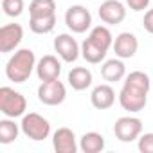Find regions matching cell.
I'll use <instances>...</instances> for the list:
<instances>
[{
	"mask_svg": "<svg viewBox=\"0 0 153 153\" xmlns=\"http://www.w3.org/2000/svg\"><path fill=\"white\" fill-rule=\"evenodd\" d=\"M20 128H22V133L31 140H45L51 135V123L36 112L25 114L22 117Z\"/></svg>",
	"mask_w": 153,
	"mask_h": 153,
	"instance_id": "obj_4",
	"label": "cell"
},
{
	"mask_svg": "<svg viewBox=\"0 0 153 153\" xmlns=\"http://www.w3.org/2000/svg\"><path fill=\"white\" fill-rule=\"evenodd\" d=\"M59 74H61V61L56 56L47 54V56L38 59V63H36V76H38L40 81L59 79Z\"/></svg>",
	"mask_w": 153,
	"mask_h": 153,
	"instance_id": "obj_13",
	"label": "cell"
},
{
	"mask_svg": "<svg viewBox=\"0 0 153 153\" xmlns=\"http://www.w3.org/2000/svg\"><path fill=\"white\" fill-rule=\"evenodd\" d=\"M90 103L96 110H108L115 103V90L108 83L97 85L90 94Z\"/></svg>",
	"mask_w": 153,
	"mask_h": 153,
	"instance_id": "obj_14",
	"label": "cell"
},
{
	"mask_svg": "<svg viewBox=\"0 0 153 153\" xmlns=\"http://www.w3.org/2000/svg\"><path fill=\"white\" fill-rule=\"evenodd\" d=\"M142 133V121L139 117H131V115H124L119 117L114 124V135L121 140V142H133L139 140Z\"/></svg>",
	"mask_w": 153,
	"mask_h": 153,
	"instance_id": "obj_6",
	"label": "cell"
},
{
	"mask_svg": "<svg viewBox=\"0 0 153 153\" xmlns=\"http://www.w3.org/2000/svg\"><path fill=\"white\" fill-rule=\"evenodd\" d=\"M101 78L106 81V83H115V81H121L126 78V67L123 63L121 58H112V59H106L103 65H101Z\"/></svg>",
	"mask_w": 153,
	"mask_h": 153,
	"instance_id": "obj_15",
	"label": "cell"
},
{
	"mask_svg": "<svg viewBox=\"0 0 153 153\" xmlns=\"http://www.w3.org/2000/svg\"><path fill=\"white\" fill-rule=\"evenodd\" d=\"M20 126L15 123L13 117H7V119H2L0 121V144H11L18 139V133H20Z\"/></svg>",
	"mask_w": 153,
	"mask_h": 153,
	"instance_id": "obj_20",
	"label": "cell"
},
{
	"mask_svg": "<svg viewBox=\"0 0 153 153\" xmlns=\"http://www.w3.org/2000/svg\"><path fill=\"white\" fill-rule=\"evenodd\" d=\"M106 52L108 51H105L103 47H99L96 42H92L90 38H85V42L81 43V56H83V59L87 61V63H90V65H97V63H101L105 58H106Z\"/></svg>",
	"mask_w": 153,
	"mask_h": 153,
	"instance_id": "obj_17",
	"label": "cell"
},
{
	"mask_svg": "<svg viewBox=\"0 0 153 153\" xmlns=\"http://www.w3.org/2000/svg\"><path fill=\"white\" fill-rule=\"evenodd\" d=\"M27 110V99L11 87L0 88V112L6 117H24Z\"/></svg>",
	"mask_w": 153,
	"mask_h": 153,
	"instance_id": "obj_3",
	"label": "cell"
},
{
	"mask_svg": "<svg viewBox=\"0 0 153 153\" xmlns=\"http://www.w3.org/2000/svg\"><path fill=\"white\" fill-rule=\"evenodd\" d=\"M79 149L83 153H99L105 149V137L97 131H87L79 139Z\"/></svg>",
	"mask_w": 153,
	"mask_h": 153,
	"instance_id": "obj_18",
	"label": "cell"
},
{
	"mask_svg": "<svg viewBox=\"0 0 153 153\" xmlns=\"http://www.w3.org/2000/svg\"><path fill=\"white\" fill-rule=\"evenodd\" d=\"M124 2H126V6H128L131 11H135V13L144 11V9L149 6V0H124Z\"/></svg>",
	"mask_w": 153,
	"mask_h": 153,
	"instance_id": "obj_25",
	"label": "cell"
},
{
	"mask_svg": "<svg viewBox=\"0 0 153 153\" xmlns=\"http://www.w3.org/2000/svg\"><path fill=\"white\" fill-rule=\"evenodd\" d=\"M149 87H151V81H149V76L146 72H142V70L130 72L124 78L123 88L119 92L121 108L130 112V114L142 112L146 108V105H148Z\"/></svg>",
	"mask_w": 153,
	"mask_h": 153,
	"instance_id": "obj_1",
	"label": "cell"
},
{
	"mask_svg": "<svg viewBox=\"0 0 153 153\" xmlns=\"http://www.w3.org/2000/svg\"><path fill=\"white\" fill-rule=\"evenodd\" d=\"M29 27L34 34H49L56 27V15L29 16Z\"/></svg>",
	"mask_w": 153,
	"mask_h": 153,
	"instance_id": "obj_19",
	"label": "cell"
},
{
	"mask_svg": "<svg viewBox=\"0 0 153 153\" xmlns=\"http://www.w3.org/2000/svg\"><path fill=\"white\" fill-rule=\"evenodd\" d=\"M68 85L74 88V90H87L90 85H92V72L87 68V67H74L70 72H68V78H67Z\"/></svg>",
	"mask_w": 153,
	"mask_h": 153,
	"instance_id": "obj_16",
	"label": "cell"
},
{
	"mask_svg": "<svg viewBox=\"0 0 153 153\" xmlns=\"http://www.w3.org/2000/svg\"><path fill=\"white\" fill-rule=\"evenodd\" d=\"M65 24L72 33L83 34L92 27V15L85 6L76 4V6H70L65 11Z\"/></svg>",
	"mask_w": 153,
	"mask_h": 153,
	"instance_id": "obj_5",
	"label": "cell"
},
{
	"mask_svg": "<svg viewBox=\"0 0 153 153\" xmlns=\"http://www.w3.org/2000/svg\"><path fill=\"white\" fill-rule=\"evenodd\" d=\"M88 38L92 42H96L99 47H103L105 51H110V47L114 45V36H112V33H110V29L106 25H96L90 31Z\"/></svg>",
	"mask_w": 153,
	"mask_h": 153,
	"instance_id": "obj_21",
	"label": "cell"
},
{
	"mask_svg": "<svg viewBox=\"0 0 153 153\" xmlns=\"http://www.w3.org/2000/svg\"><path fill=\"white\" fill-rule=\"evenodd\" d=\"M65 97H67V88L59 79L42 81V85L38 87V99L47 106H58L65 101Z\"/></svg>",
	"mask_w": 153,
	"mask_h": 153,
	"instance_id": "obj_7",
	"label": "cell"
},
{
	"mask_svg": "<svg viewBox=\"0 0 153 153\" xmlns=\"http://www.w3.org/2000/svg\"><path fill=\"white\" fill-rule=\"evenodd\" d=\"M2 9L7 16L16 18L24 13L25 4H24V0H2Z\"/></svg>",
	"mask_w": 153,
	"mask_h": 153,
	"instance_id": "obj_23",
	"label": "cell"
},
{
	"mask_svg": "<svg viewBox=\"0 0 153 153\" xmlns=\"http://www.w3.org/2000/svg\"><path fill=\"white\" fill-rule=\"evenodd\" d=\"M139 151H142V153H153V131H149V133H140V137H139Z\"/></svg>",
	"mask_w": 153,
	"mask_h": 153,
	"instance_id": "obj_24",
	"label": "cell"
},
{
	"mask_svg": "<svg viewBox=\"0 0 153 153\" xmlns=\"http://www.w3.org/2000/svg\"><path fill=\"white\" fill-rule=\"evenodd\" d=\"M43 15H56L54 0H33L29 4V16H43Z\"/></svg>",
	"mask_w": 153,
	"mask_h": 153,
	"instance_id": "obj_22",
	"label": "cell"
},
{
	"mask_svg": "<svg viewBox=\"0 0 153 153\" xmlns=\"http://www.w3.org/2000/svg\"><path fill=\"white\" fill-rule=\"evenodd\" d=\"M24 40V29L20 24H6L0 27V52H13Z\"/></svg>",
	"mask_w": 153,
	"mask_h": 153,
	"instance_id": "obj_9",
	"label": "cell"
},
{
	"mask_svg": "<svg viewBox=\"0 0 153 153\" xmlns=\"http://www.w3.org/2000/svg\"><path fill=\"white\" fill-rule=\"evenodd\" d=\"M36 70V56L31 49H18L6 63V76L13 83H25Z\"/></svg>",
	"mask_w": 153,
	"mask_h": 153,
	"instance_id": "obj_2",
	"label": "cell"
},
{
	"mask_svg": "<svg viewBox=\"0 0 153 153\" xmlns=\"http://www.w3.org/2000/svg\"><path fill=\"white\" fill-rule=\"evenodd\" d=\"M54 51L65 63H74L81 56V45L72 38V34L61 33L54 38Z\"/></svg>",
	"mask_w": 153,
	"mask_h": 153,
	"instance_id": "obj_8",
	"label": "cell"
},
{
	"mask_svg": "<svg viewBox=\"0 0 153 153\" xmlns=\"http://www.w3.org/2000/svg\"><path fill=\"white\" fill-rule=\"evenodd\" d=\"M52 148L56 153H76L79 149V144L70 128L61 126L52 133Z\"/></svg>",
	"mask_w": 153,
	"mask_h": 153,
	"instance_id": "obj_11",
	"label": "cell"
},
{
	"mask_svg": "<svg viewBox=\"0 0 153 153\" xmlns=\"http://www.w3.org/2000/svg\"><path fill=\"white\" fill-rule=\"evenodd\" d=\"M114 52L117 58L121 59H130L137 54V49H139V40L133 33H121L115 36L114 40V45H112Z\"/></svg>",
	"mask_w": 153,
	"mask_h": 153,
	"instance_id": "obj_12",
	"label": "cell"
},
{
	"mask_svg": "<svg viewBox=\"0 0 153 153\" xmlns=\"http://www.w3.org/2000/svg\"><path fill=\"white\" fill-rule=\"evenodd\" d=\"M142 25H144V29H146L149 34H153V9H149V11H146V13H144Z\"/></svg>",
	"mask_w": 153,
	"mask_h": 153,
	"instance_id": "obj_26",
	"label": "cell"
},
{
	"mask_svg": "<svg viewBox=\"0 0 153 153\" xmlns=\"http://www.w3.org/2000/svg\"><path fill=\"white\" fill-rule=\"evenodd\" d=\"M97 15H99L103 24L119 25L126 18V7H124L123 2H119V0H105L97 9Z\"/></svg>",
	"mask_w": 153,
	"mask_h": 153,
	"instance_id": "obj_10",
	"label": "cell"
}]
</instances>
